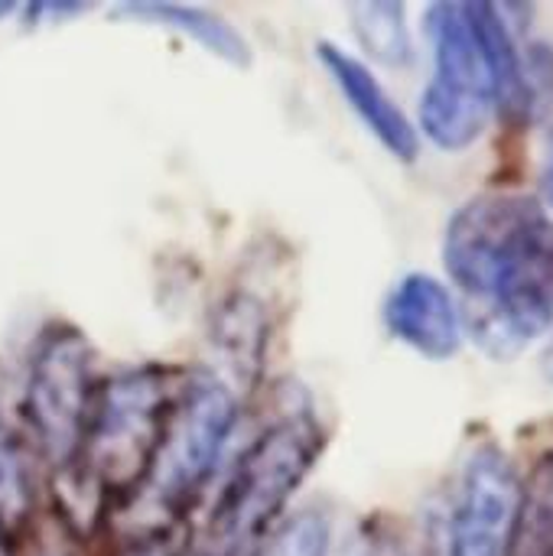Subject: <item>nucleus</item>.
I'll use <instances>...</instances> for the list:
<instances>
[{
  "mask_svg": "<svg viewBox=\"0 0 553 556\" xmlns=\"http://www.w3.org/2000/svg\"><path fill=\"white\" fill-rule=\"evenodd\" d=\"M443 261L466 336L489 358H515L553 326V215L538 199H469L447 225Z\"/></svg>",
  "mask_w": 553,
  "mask_h": 556,
  "instance_id": "nucleus-1",
  "label": "nucleus"
},
{
  "mask_svg": "<svg viewBox=\"0 0 553 556\" xmlns=\"http://www.w3.org/2000/svg\"><path fill=\"white\" fill-rule=\"evenodd\" d=\"M323 450V433L310 414L271 424L238 459L222 485L199 556H254L264 531L280 518Z\"/></svg>",
  "mask_w": 553,
  "mask_h": 556,
  "instance_id": "nucleus-2",
  "label": "nucleus"
},
{
  "mask_svg": "<svg viewBox=\"0 0 553 556\" xmlns=\"http://www.w3.org/2000/svg\"><path fill=\"white\" fill-rule=\"evenodd\" d=\"M176 394L166 368H130L98 388L78 469H88L104 498L137 495L147 485Z\"/></svg>",
  "mask_w": 553,
  "mask_h": 556,
  "instance_id": "nucleus-3",
  "label": "nucleus"
},
{
  "mask_svg": "<svg viewBox=\"0 0 553 556\" xmlns=\"http://www.w3.org/2000/svg\"><path fill=\"white\" fill-rule=\"evenodd\" d=\"M433 75L420 94V134L440 150L473 147L499 114L495 81L469 3H433L424 16Z\"/></svg>",
  "mask_w": 553,
  "mask_h": 556,
  "instance_id": "nucleus-4",
  "label": "nucleus"
},
{
  "mask_svg": "<svg viewBox=\"0 0 553 556\" xmlns=\"http://www.w3.org/2000/svg\"><path fill=\"white\" fill-rule=\"evenodd\" d=\"M91 365V345L72 326H49L29 358L23 414L52 476H68L81 466L98 401Z\"/></svg>",
  "mask_w": 553,
  "mask_h": 556,
  "instance_id": "nucleus-5",
  "label": "nucleus"
},
{
  "mask_svg": "<svg viewBox=\"0 0 553 556\" xmlns=\"http://www.w3.org/2000/svg\"><path fill=\"white\" fill-rule=\"evenodd\" d=\"M235 427V394L215 375H192L176 394L156 463L140 489L163 511H179L212 476Z\"/></svg>",
  "mask_w": 553,
  "mask_h": 556,
  "instance_id": "nucleus-6",
  "label": "nucleus"
},
{
  "mask_svg": "<svg viewBox=\"0 0 553 556\" xmlns=\"http://www.w3.org/2000/svg\"><path fill=\"white\" fill-rule=\"evenodd\" d=\"M518 508L521 479L512 459L495 446L476 450L456 485L447 556H512Z\"/></svg>",
  "mask_w": 553,
  "mask_h": 556,
  "instance_id": "nucleus-7",
  "label": "nucleus"
},
{
  "mask_svg": "<svg viewBox=\"0 0 553 556\" xmlns=\"http://www.w3.org/2000/svg\"><path fill=\"white\" fill-rule=\"evenodd\" d=\"M385 326L401 345L430 362L453 358L466 339L460 300L430 274H407L391 287L385 300Z\"/></svg>",
  "mask_w": 553,
  "mask_h": 556,
  "instance_id": "nucleus-8",
  "label": "nucleus"
},
{
  "mask_svg": "<svg viewBox=\"0 0 553 556\" xmlns=\"http://www.w3.org/2000/svg\"><path fill=\"white\" fill-rule=\"evenodd\" d=\"M316 55H319L323 68L329 72V78L336 81V88L342 91V98L349 101V108L355 111V117L365 124V130L394 160L414 163L417 150H420V134L411 124V117L401 111V104L388 94V88L375 78V72L352 52H345L326 39L316 46Z\"/></svg>",
  "mask_w": 553,
  "mask_h": 556,
  "instance_id": "nucleus-9",
  "label": "nucleus"
},
{
  "mask_svg": "<svg viewBox=\"0 0 553 556\" xmlns=\"http://www.w3.org/2000/svg\"><path fill=\"white\" fill-rule=\"evenodd\" d=\"M482 46H486V59L492 68V81H495V98H499V111L505 117H528L535 111L531 101V85H528V62L521 46L515 42L505 16L499 7L492 3H469Z\"/></svg>",
  "mask_w": 553,
  "mask_h": 556,
  "instance_id": "nucleus-10",
  "label": "nucleus"
},
{
  "mask_svg": "<svg viewBox=\"0 0 553 556\" xmlns=\"http://www.w3.org/2000/svg\"><path fill=\"white\" fill-rule=\"evenodd\" d=\"M114 16H134L147 23H160L166 29L192 36L199 46H205L212 55L231 62V65H248L251 62V46L248 39L215 10L192 7V3H169V0H153V3H124L114 10Z\"/></svg>",
  "mask_w": 553,
  "mask_h": 556,
  "instance_id": "nucleus-11",
  "label": "nucleus"
},
{
  "mask_svg": "<svg viewBox=\"0 0 553 556\" xmlns=\"http://www.w3.org/2000/svg\"><path fill=\"white\" fill-rule=\"evenodd\" d=\"M352 29L362 49L391 68H404L414 59V39L407 26V10L391 0H365L349 7Z\"/></svg>",
  "mask_w": 553,
  "mask_h": 556,
  "instance_id": "nucleus-12",
  "label": "nucleus"
},
{
  "mask_svg": "<svg viewBox=\"0 0 553 556\" xmlns=\"http://www.w3.org/2000/svg\"><path fill=\"white\" fill-rule=\"evenodd\" d=\"M33 508H36L33 466L20 433L13 430L0 404V521L13 538L33 521Z\"/></svg>",
  "mask_w": 553,
  "mask_h": 556,
  "instance_id": "nucleus-13",
  "label": "nucleus"
},
{
  "mask_svg": "<svg viewBox=\"0 0 553 556\" xmlns=\"http://www.w3.org/2000/svg\"><path fill=\"white\" fill-rule=\"evenodd\" d=\"M512 556H553V456L521 482Z\"/></svg>",
  "mask_w": 553,
  "mask_h": 556,
  "instance_id": "nucleus-14",
  "label": "nucleus"
},
{
  "mask_svg": "<svg viewBox=\"0 0 553 556\" xmlns=\"http://www.w3.org/2000/svg\"><path fill=\"white\" fill-rule=\"evenodd\" d=\"M257 556H329V525L319 511H297Z\"/></svg>",
  "mask_w": 553,
  "mask_h": 556,
  "instance_id": "nucleus-15",
  "label": "nucleus"
},
{
  "mask_svg": "<svg viewBox=\"0 0 553 556\" xmlns=\"http://www.w3.org/2000/svg\"><path fill=\"white\" fill-rule=\"evenodd\" d=\"M68 534H72V528L65 525V528H59V525H52L49 531H36L33 528V521L20 531V544H23V556H75V551L68 547ZM13 541V544H16Z\"/></svg>",
  "mask_w": 553,
  "mask_h": 556,
  "instance_id": "nucleus-16",
  "label": "nucleus"
},
{
  "mask_svg": "<svg viewBox=\"0 0 553 556\" xmlns=\"http://www.w3.org/2000/svg\"><path fill=\"white\" fill-rule=\"evenodd\" d=\"M544 375L553 381V339H551V345L544 349Z\"/></svg>",
  "mask_w": 553,
  "mask_h": 556,
  "instance_id": "nucleus-17",
  "label": "nucleus"
},
{
  "mask_svg": "<svg viewBox=\"0 0 553 556\" xmlns=\"http://www.w3.org/2000/svg\"><path fill=\"white\" fill-rule=\"evenodd\" d=\"M548 192H551V202H553V143H551V153H548Z\"/></svg>",
  "mask_w": 553,
  "mask_h": 556,
  "instance_id": "nucleus-18",
  "label": "nucleus"
},
{
  "mask_svg": "<svg viewBox=\"0 0 553 556\" xmlns=\"http://www.w3.org/2000/svg\"><path fill=\"white\" fill-rule=\"evenodd\" d=\"M140 556H166V551H156V547H150V551H143Z\"/></svg>",
  "mask_w": 553,
  "mask_h": 556,
  "instance_id": "nucleus-19",
  "label": "nucleus"
},
{
  "mask_svg": "<svg viewBox=\"0 0 553 556\" xmlns=\"http://www.w3.org/2000/svg\"><path fill=\"white\" fill-rule=\"evenodd\" d=\"M10 10H13V3H7V0H0V16H3V13H10Z\"/></svg>",
  "mask_w": 553,
  "mask_h": 556,
  "instance_id": "nucleus-20",
  "label": "nucleus"
}]
</instances>
